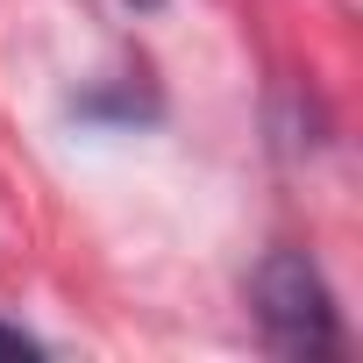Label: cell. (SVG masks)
Listing matches in <instances>:
<instances>
[{"mask_svg":"<svg viewBox=\"0 0 363 363\" xmlns=\"http://www.w3.org/2000/svg\"><path fill=\"white\" fill-rule=\"evenodd\" d=\"M250 306H257V328L278 356H335L342 349L335 292L306 250H271L250 278Z\"/></svg>","mask_w":363,"mask_h":363,"instance_id":"obj_1","label":"cell"},{"mask_svg":"<svg viewBox=\"0 0 363 363\" xmlns=\"http://www.w3.org/2000/svg\"><path fill=\"white\" fill-rule=\"evenodd\" d=\"M0 356H8V363H22V356H43V342H36V335H22V328H8V320H0Z\"/></svg>","mask_w":363,"mask_h":363,"instance_id":"obj_2","label":"cell"},{"mask_svg":"<svg viewBox=\"0 0 363 363\" xmlns=\"http://www.w3.org/2000/svg\"><path fill=\"white\" fill-rule=\"evenodd\" d=\"M128 8H164V0H128Z\"/></svg>","mask_w":363,"mask_h":363,"instance_id":"obj_3","label":"cell"}]
</instances>
